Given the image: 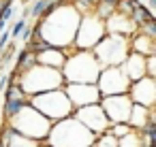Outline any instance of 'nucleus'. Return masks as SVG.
<instances>
[{
    "label": "nucleus",
    "mask_w": 156,
    "mask_h": 147,
    "mask_svg": "<svg viewBox=\"0 0 156 147\" xmlns=\"http://www.w3.org/2000/svg\"><path fill=\"white\" fill-rule=\"evenodd\" d=\"M79 19H81V15L69 2H64L49 17H43L34 24L37 26V39L45 41L49 47H56V49L71 53Z\"/></svg>",
    "instance_id": "1"
},
{
    "label": "nucleus",
    "mask_w": 156,
    "mask_h": 147,
    "mask_svg": "<svg viewBox=\"0 0 156 147\" xmlns=\"http://www.w3.org/2000/svg\"><path fill=\"white\" fill-rule=\"evenodd\" d=\"M94 138L96 136L81 121H77L71 115V117H64L60 121H54L51 130L43 143L49 147H92Z\"/></svg>",
    "instance_id": "2"
},
{
    "label": "nucleus",
    "mask_w": 156,
    "mask_h": 147,
    "mask_svg": "<svg viewBox=\"0 0 156 147\" xmlns=\"http://www.w3.org/2000/svg\"><path fill=\"white\" fill-rule=\"evenodd\" d=\"M15 81H17L20 90L28 98L37 96V94H43V92H51V90L64 87L62 73L56 70V68H49V66H41V64H34L32 68L20 73Z\"/></svg>",
    "instance_id": "3"
},
{
    "label": "nucleus",
    "mask_w": 156,
    "mask_h": 147,
    "mask_svg": "<svg viewBox=\"0 0 156 147\" xmlns=\"http://www.w3.org/2000/svg\"><path fill=\"white\" fill-rule=\"evenodd\" d=\"M60 73H62L64 83H96L101 64L96 62L92 51L73 49L66 56V62Z\"/></svg>",
    "instance_id": "4"
},
{
    "label": "nucleus",
    "mask_w": 156,
    "mask_h": 147,
    "mask_svg": "<svg viewBox=\"0 0 156 147\" xmlns=\"http://www.w3.org/2000/svg\"><path fill=\"white\" fill-rule=\"evenodd\" d=\"M17 134H22V136H28V138H32V141H39V143H43L45 138H47V134H49V130H51V121L47 119V117H43L34 107H30V104H26L17 115H13L9 121H7Z\"/></svg>",
    "instance_id": "5"
},
{
    "label": "nucleus",
    "mask_w": 156,
    "mask_h": 147,
    "mask_svg": "<svg viewBox=\"0 0 156 147\" xmlns=\"http://www.w3.org/2000/svg\"><path fill=\"white\" fill-rule=\"evenodd\" d=\"M28 104L34 107V109H37L43 117H47L51 124H54V121H60V119H64V117H71L73 111H75L62 87H60V90H51V92L37 94V96H30V98H28Z\"/></svg>",
    "instance_id": "6"
},
{
    "label": "nucleus",
    "mask_w": 156,
    "mask_h": 147,
    "mask_svg": "<svg viewBox=\"0 0 156 147\" xmlns=\"http://www.w3.org/2000/svg\"><path fill=\"white\" fill-rule=\"evenodd\" d=\"M96 62L101 64V68H107V66H120L126 56L130 53V47H128V39L126 36H118V34H105L98 45L92 49Z\"/></svg>",
    "instance_id": "7"
},
{
    "label": "nucleus",
    "mask_w": 156,
    "mask_h": 147,
    "mask_svg": "<svg viewBox=\"0 0 156 147\" xmlns=\"http://www.w3.org/2000/svg\"><path fill=\"white\" fill-rule=\"evenodd\" d=\"M105 22L96 15V13H88L81 15L77 32H75V41H73V49H83V51H92L98 41L105 36Z\"/></svg>",
    "instance_id": "8"
},
{
    "label": "nucleus",
    "mask_w": 156,
    "mask_h": 147,
    "mask_svg": "<svg viewBox=\"0 0 156 147\" xmlns=\"http://www.w3.org/2000/svg\"><path fill=\"white\" fill-rule=\"evenodd\" d=\"M94 85H96L101 98H105V96H120V94H126L130 81L126 79V75L122 73L120 66H107V68H101L98 79H96Z\"/></svg>",
    "instance_id": "9"
},
{
    "label": "nucleus",
    "mask_w": 156,
    "mask_h": 147,
    "mask_svg": "<svg viewBox=\"0 0 156 147\" xmlns=\"http://www.w3.org/2000/svg\"><path fill=\"white\" fill-rule=\"evenodd\" d=\"M73 117H75L77 121H81L94 136L107 132V128L111 126L109 119H107V115H105V111H103V107H101L98 102H96V104H88V107L75 109V111H73Z\"/></svg>",
    "instance_id": "10"
},
{
    "label": "nucleus",
    "mask_w": 156,
    "mask_h": 147,
    "mask_svg": "<svg viewBox=\"0 0 156 147\" xmlns=\"http://www.w3.org/2000/svg\"><path fill=\"white\" fill-rule=\"evenodd\" d=\"M109 119V124H128V115L133 109V102L128 98V94H120V96H105L98 102Z\"/></svg>",
    "instance_id": "11"
},
{
    "label": "nucleus",
    "mask_w": 156,
    "mask_h": 147,
    "mask_svg": "<svg viewBox=\"0 0 156 147\" xmlns=\"http://www.w3.org/2000/svg\"><path fill=\"white\" fill-rule=\"evenodd\" d=\"M62 90H64L66 98L71 100L73 109L101 102V94H98V90H96L94 83H64Z\"/></svg>",
    "instance_id": "12"
},
{
    "label": "nucleus",
    "mask_w": 156,
    "mask_h": 147,
    "mask_svg": "<svg viewBox=\"0 0 156 147\" xmlns=\"http://www.w3.org/2000/svg\"><path fill=\"white\" fill-rule=\"evenodd\" d=\"M126 94H128L133 104H141V107L154 109V104H156V79L141 77L139 81H133L128 85Z\"/></svg>",
    "instance_id": "13"
},
{
    "label": "nucleus",
    "mask_w": 156,
    "mask_h": 147,
    "mask_svg": "<svg viewBox=\"0 0 156 147\" xmlns=\"http://www.w3.org/2000/svg\"><path fill=\"white\" fill-rule=\"evenodd\" d=\"M105 32H107V34H118V36L130 39V36L137 32V28L133 26V22H130L126 15H120V13L113 11V13L105 19Z\"/></svg>",
    "instance_id": "14"
},
{
    "label": "nucleus",
    "mask_w": 156,
    "mask_h": 147,
    "mask_svg": "<svg viewBox=\"0 0 156 147\" xmlns=\"http://www.w3.org/2000/svg\"><path fill=\"white\" fill-rule=\"evenodd\" d=\"M120 68H122V73L126 75V79L130 83L139 81L141 77H147V73H145V58L139 56V53H133V51L126 56V60L120 64Z\"/></svg>",
    "instance_id": "15"
},
{
    "label": "nucleus",
    "mask_w": 156,
    "mask_h": 147,
    "mask_svg": "<svg viewBox=\"0 0 156 147\" xmlns=\"http://www.w3.org/2000/svg\"><path fill=\"white\" fill-rule=\"evenodd\" d=\"M128 47L133 53H139L143 58L156 56V39H150L147 34H143L141 30H137L130 39H128Z\"/></svg>",
    "instance_id": "16"
},
{
    "label": "nucleus",
    "mask_w": 156,
    "mask_h": 147,
    "mask_svg": "<svg viewBox=\"0 0 156 147\" xmlns=\"http://www.w3.org/2000/svg\"><path fill=\"white\" fill-rule=\"evenodd\" d=\"M66 56H69V53L62 51V49L47 47V49L34 53V60H37V64H41V66H49V68L62 70V66H64V62H66Z\"/></svg>",
    "instance_id": "17"
},
{
    "label": "nucleus",
    "mask_w": 156,
    "mask_h": 147,
    "mask_svg": "<svg viewBox=\"0 0 156 147\" xmlns=\"http://www.w3.org/2000/svg\"><path fill=\"white\" fill-rule=\"evenodd\" d=\"M150 119H154V109H147V107H141V104H133L130 115H128V126L133 130L139 132Z\"/></svg>",
    "instance_id": "18"
},
{
    "label": "nucleus",
    "mask_w": 156,
    "mask_h": 147,
    "mask_svg": "<svg viewBox=\"0 0 156 147\" xmlns=\"http://www.w3.org/2000/svg\"><path fill=\"white\" fill-rule=\"evenodd\" d=\"M128 19L133 22V26H135L137 30H141L145 24L154 22V13H150V11L143 7L141 0H137V5H135V7H133V11L128 13Z\"/></svg>",
    "instance_id": "19"
},
{
    "label": "nucleus",
    "mask_w": 156,
    "mask_h": 147,
    "mask_svg": "<svg viewBox=\"0 0 156 147\" xmlns=\"http://www.w3.org/2000/svg\"><path fill=\"white\" fill-rule=\"evenodd\" d=\"M15 66H13V73H24V70H28V68H32L34 64H37V60H34V53L24 45L22 49H17V53H15Z\"/></svg>",
    "instance_id": "20"
},
{
    "label": "nucleus",
    "mask_w": 156,
    "mask_h": 147,
    "mask_svg": "<svg viewBox=\"0 0 156 147\" xmlns=\"http://www.w3.org/2000/svg\"><path fill=\"white\" fill-rule=\"evenodd\" d=\"M28 104V96H20V98H9L2 102V117L5 121H9L13 115H17L24 107Z\"/></svg>",
    "instance_id": "21"
},
{
    "label": "nucleus",
    "mask_w": 156,
    "mask_h": 147,
    "mask_svg": "<svg viewBox=\"0 0 156 147\" xmlns=\"http://www.w3.org/2000/svg\"><path fill=\"white\" fill-rule=\"evenodd\" d=\"M66 2H69L79 15H88V13H94V11H96L98 0H66Z\"/></svg>",
    "instance_id": "22"
},
{
    "label": "nucleus",
    "mask_w": 156,
    "mask_h": 147,
    "mask_svg": "<svg viewBox=\"0 0 156 147\" xmlns=\"http://www.w3.org/2000/svg\"><path fill=\"white\" fill-rule=\"evenodd\" d=\"M7 147H41V143H39V141H32V138H28V136H22V134H17V132L13 130V134L9 136Z\"/></svg>",
    "instance_id": "23"
},
{
    "label": "nucleus",
    "mask_w": 156,
    "mask_h": 147,
    "mask_svg": "<svg viewBox=\"0 0 156 147\" xmlns=\"http://www.w3.org/2000/svg\"><path fill=\"white\" fill-rule=\"evenodd\" d=\"M118 147H143V138L137 130L124 134L122 138H118Z\"/></svg>",
    "instance_id": "24"
},
{
    "label": "nucleus",
    "mask_w": 156,
    "mask_h": 147,
    "mask_svg": "<svg viewBox=\"0 0 156 147\" xmlns=\"http://www.w3.org/2000/svg\"><path fill=\"white\" fill-rule=\"evenodd\" d=\"M47 2H49V0H32V2L26 7V15L32 17V19H39L43 15V11H45Z\"/></svg>",
    "instance_id": "25"
},
{
    "label": "nucleus",
    "mask_w": 156,
    "mask_h": 147,
    "mask_svg": "<svg viewBox=\"0 0 156 147\" xmlns=\"http://www.w3.org/2000/svg\"><path fill=\"white\" fill-rule=\"evenodd\" d=\"M92 147H118V138L111 136L109 132H103V134H98V136L94 138Z\"/></svg>",
    "instance_id": "26"
},
{
    "label": "nucleus",
    "mask_w": 156,
    "mask_h": 147,
    "mask_svg": "<svg viewBox=\"0 0 156 147\" xmlns=\"http://www.w3.org/2000/svg\"><path fill=\"white\" fill-rule=\"evenodd\" d=\"M26 26H28V19H26V17H20L15 24H11V28H9V30H11V41H13V43L22 36V32L26 30Z\"/></svg>",
    "instance_id": "27"
},
{
    "label": "nucleus",
    "mask_w": 156,
    "mask_h": 147,
    "mask_svg": "<svg viewBox=\"0 0 156 147\" xmlns=\"http://www.w3.org/2000/svg\"><path fill=\"white\" fill-rule=\"evenodd\" d=\"M107 132H109L111 136H115V138H122L124 134L133 132V128H130L128 124H111V126L107 128Z\"/></svg>",
    "instance_id": "28"
},
{
    "label": "nucleus",
    "mask_w": 156,
    "mask_h": 147,
    "mask_svg": "<svg viewBox=\"0 0 156 147\" xmlns=\"http://www.w3.org/2000/svg\"><path fill=\"white\" fill-rule=\"evenodd\" d=\"M145 73H147V77L156 79V56L145 58Z\"/></svg>",
    "instance_id": "29"
},
{
    "label": "nucleus",
    "mask_w": 156,
    "mask_h": 147,
    "mask_svg": "<svg viewBox=\"0 0 156 147\" xmlns=\"http://www.w3.org/2000/svg\"><path fill=\"white\" fill-rule=\"evenodd\" d=\"M9 43H11V30H9V26L0 32V51H5L7 47H9Z\"/></svg>",
    "instance_id": "30"
},
{
    "label": "nucleus",
    "mask_w": 156,
    "mask_h": 147,
    "mask_svg": "<svg viewBox=\"0 0 156 147\" xmlns=\"http://www.w3.org/2000/svg\"><path fill=\"white\" fill-rule=\"evenodd\" d=\"M141 32H143V34H147L150 39H156V19H154V22H150V24H145V26L141 28Z\"/></svg>",
    "instance_id": "31"
},
{
    "label": "nucleus",
    "mask_w": 156,
    "mask_h": 147,
    "mask_svg": "<svg viewBox=\"0 0 156 147\" xmlns=\"http://www.w3.org/2000/svg\"><path fill=\"white\" fill-rule=\"evenodd\" d=\"M9 81H11V77H9V73H2L0 75V94L5 92V87L9 85Z\"/></svg>",
    "instance_id": "32"
},
{
    "label": "nucleus",
    "mask_w": 156,
    "mask_h": 147,
    "mask_svg": "<svg viewBox=\"0 0 156 147\" xmlns=\"http://www.w3.org/2000/svg\"><path fill=\"white\" fill-rule=\"evenodd\" d=\"M143 7H145L150 13H154V9H156V0H147V2H145Z\"/></svg>",
    "instance_id": "33"
},
{
    "label": "nucleus",
    "mask_w": 156,
    "mask_h": 147,
    "mask_svg": "<svg viewBox=\"0 0 156 147\" xmlns=\"http://www.w3.org/2000/svg\"><path fill=\"white\" fill-rule=\"evenodd\" d=\"M41 147H49V145H45V143H41Z\"/></svg>",
    "instance_id": "34"
}]
</instances>
